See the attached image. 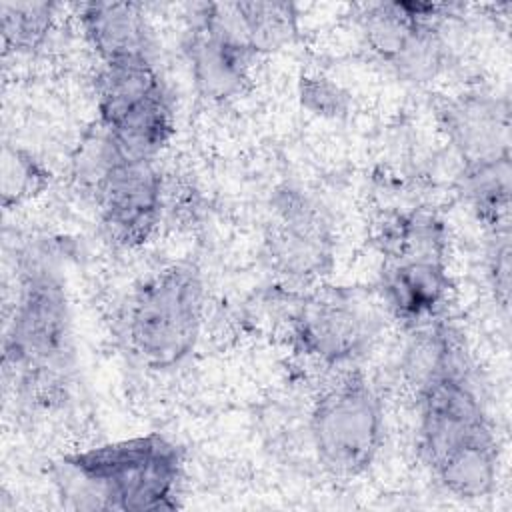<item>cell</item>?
Returning a JSON list of instances; mask_svg holds the SVG:
<instances>
[{
	"mask_svg": "<svg viewBox=\"0 0 512 512\" xmlns=\"http://www.w3.org/2000/svg\"><path fill=\"white\" fill-rule=\"evenodd\" d=\"M272 266L296 280H316L332 266V232L320 208L306 196L286 190L276 198V210L266 236Z\"/></svg>",
	"mask_w": 512,
	"mask_h": 512,
	"instance_id": "8fae6325",
	"label": "cell"
},
{
	"mask_svg": "<svg viewBox=\"0 0 512 512\" xmlns=\"http://www.w3.org/2000/svg\"><path fill=\"white\" fill-rule=\"evenodd\" d=\"M54 18V4L50 2H2L0 30L4 54L32 52L38 48Z\"/></svg>",
	"mask_w": 512,
	"mask_h": 512,
	"instance_id": "ac0fdd59",
	"label": "cell"
},
{
	"mask_svg": "<svg viewBox=\"0 0 512 512\" xmlns=\"http://www.w3.org/2000/svg\"><path fill=\"white\" fill-rule=\"evenodd\" d=\"M440 122L464 168L510 158V120L504 100L462 94L442 106Z\"/></svg>",
	"mask_w": 512,
	"mask_h": 512,
	"instance_id": "4fadbf2b",
	"label": "cell"
},
{
	"mask_svg": "<svg viewBox=\"0 0 512 512\" xmlns=\"http://www.w3.org/2000/svg\"><path fill=\"white\" fill-rule=\"evenodd\" d=\"M234 14L248 44L258 52H272L296 36V8L286 2H234Z\"/></svg>",
	"mask_w": 512,
	"mask_h": 512,
	"instance_id": "e0dca14e",
	"label": "cell"
},
{
	"mask_svg": "<svg viewBox=\"0 0 512 512\" xmlns=\"http://www.w3.org/2000/svg\"><path fill=\"white\" fill-rule=\"evenodd\" d=\"M302 104L314 114L340 116L348 110V94L326 78L306 76L300 82Z\"/></svg>",
	"mask_w": 512,
	"mask_h": 512,
	"instance_id": "ffe728a7",
	"label": "cell"
},
{
	"mask_svg": "<svg viewBox=\"0 0 512 512\" xmlns=\"http://www.w3.org/2000/svg\"><path fill=\"white\" fill-rule=\"evenodd\" d=\"M60 466L72 478L64 496L86 498V508L158 512L178 506L184 456L160 432L66 454Z\"/></svg>",
	"mask_w": 512,
	"mask_h": 512,
	"instance_id": "7a4b0ae2",
	"label": "cell"
},
{
	"mask_svg": "<svg viewBox=\"0 0 512 512\" xmlns=\"http://www.w3.org/2000/svg\"><path fill=\"white\" fill-rule=\"evenodd\" d=\"M416 406L420 450L430 468L458 446L494 434L466 364L454 366L420 386Z\"/></svg>",
	"mask_w": 512,
	"mask_h": 512,
	"instance_id": "9c48e42d",
	"label": "cell"
},
{
	"mask_svg": "<svg viewBox=\"0 0 512 512\" xmlns=\"http://www.w3.org/2000/svg\"><path fill=\"white\" fill-rule=\"evenodd\" d=\"M464 190L492 236L510 232V158L464 168Z\"/></svg>",
	"mask_w": 512,
	"mask_h": 512,
	"instance_id": "2e32d148",
	"label": "cell"
},
{
	"mask_svg": "<svg viewBox=\"0 0 512 512\" xmlns=\"http://www.w3.org/2000/svg\"><path fill=\"white\" fill-rule=\"evenodd\" d=\"M202 320L204 282L190 262H174L142 278L122 316L130 354L150 370L180 366L198 344Z\"/></svg>",
	"mask_w": 512,
	"mask_h": 512,
	"instance_id": "3957f363",
	"label": "cell"
},
{
	"mask_svg": "<svg viewBox=\"0 0 512 512\" xmlns=\"http://www.w3.org/2000/svg\"><path fill=\"white\" fill-rule=\"evenodd\" d=\"M80 24L88 44L102 64L152 62V36L140 4H82Z\"/></svg>",
	"mask_w": 512,
	"mask_h": 512,
	"instance_id": "5bb4252c",
	"label": "cell"
},
{
	"mask_svg": "<svg viewBox=\"0 0 512 512\" xmlns=\"http://www.w3.org/2000/svg\"><path fill=\"white\" fill-rule=\"evenodd\" d=\"M374 334L372 312L344 288L306 294L290 316V342L298 354L328 368L350 366Z\"/></svg>",
	"mask_w": 512,
	"mask_h": 512,
	"instance_id": "52a82bcc",
	"label": "cell"
},
{
	"mask_svg": "<svg viewBox=\"0 0 512 512\" xmlns=\"http://www.w3.org/2000/svg\"><path fill=\"white\" fill-rule=\"evenodd\" d=\"M88 182L108 236L122 246L148 242L162 210V180L154 162L120 156L102 136Z\"/></svg>",
	"mask_w": 512,
	"mask_h": 512,
	"instance_id": "8992f818",
	"label": "cell"
},
{
	"mask_svg": "<svg viewBox=\"0 0 512 512\" xmlns=\"http://www.w3.org/2000/svg\"><path fill=\"white\" fill-rule=\"evenodd\" d=\"M186 52L194 84L210 100L238 96L260 56L240 34L230 4L200 6Z\"/></svg>",
	"mask_w": 512,
	"mask_h": 512,
	"instance_id": "30bf717a",
	"label": "cell"
},
{
	"mask_svg": "<svg viewBox=\"0 0 512 512\" xmlns=\"http://www.w3.org/2000/svg\"><path fill=\"white\" fill-rule=\"evenodd\" d=\"M72 368V322L66 288L56 270L26 262L2 334V376L26 400L48 404Z\"/></svg>",
	"mask_w": 512,
	"mask_h": 512,
	"instance_id": "6da1fadb",
	"label": "cell"
},
{
	"mask_svg": "<svg viewBox=\"0 0 512 512\" xmlns=\"http://www.w3.org/2000/svg\"><path fill=\"white\" fill-rule=\"evenodd\" d=\"M308 430L322 468L336 478L364 474L384 434L382 404L362 370L346 366L312 402Z\"/></svg>",
	"mask_w": 512,
	"mask_h": 512,
	"instance_id": "277c9868",
	"label": "cell"
},
{
	"mask_svg": "<svg viewBox=\"0 0 512 512\" xmlns=\"http://www.w3.org/2000/svg\"><path fill=\"white\" fill-rule=\"evenodd\" d=\"M382 296L390 312L410 328L440 320L448 306L450 276L444 258L412 256L386 260Z\"/></svg>",
	"mask_w": 512,
	"mask_h": 512,
	"instance_id": "7c38bea8",
	"label": "cell"
},
{
	"mask_svg": "<svg viewBox=\"0 0 512 512\" xmlns=\"http://www.w3.org/2000/svg\"><path fill=\"white\" fill-rule=\"evenodd\" d=\"M488 278L496 300L502 308H508L510 294V232L494 234L488 252Z\"/></svg>",
	"mask_w": 512,
	"mask_h": 512,
	"instance_id": "44dd1931",
	"label": "cell"
},
{
	"mask_svg": "<svg viewBox=\"0 0 512 512\" xmlns=\"http://www.w3.org/2000/svg\"><path fill=\"white\" fill-rule=\"evenodd\" d=\"M450 10L428 2H380L364 6L362 34L372 52L408 80H428L442 66L440 22Z\"/></svg>",
	"mask_w": 512,
	"mask_h": 512,
	"instance_id": "ba28073f",
	"label": "cell"
},
{
	"mask_svg": "<svg viewBox=\"0 0 512 512\" xmlns=\"http://www.w3.org/2000/svg\"><path fill=\"white\" fill-rule=\"evenodd\" d=\"M96 106L102 136L128 160L154 162L174 134L170 98L152 62L102 64Z\"/></svg>",
	"mask_w": 512,
	"mask_h": 512,
	"instance_id": "5b68a950",
	"label": "cell"
},
{
	"mask_svg": "<svg viewBox=\"0 0 512 512\" xmlns=\"http://www.w3.org/2000/svg\"><path fill=\"white\" fill-rule=\"evenodd\" d=\"M42 172L36 162L22 154L20 150L4 148V168H2V198L4 206L28 198L42 186Z\"/></svg>",
	"mask_w": 512,
	"mask_h": 512,
	"instance_id": "d6986e66",
	"label": "cell"
},
{
	"mask_svg": "<svg viewBox=\"0 0 512 512\" xmlns=\"http://www.w3.org/2000/svg\"><path fill=\"white\" fill-rule=\"evenodd\" d=\"M438 482L454 496L474 500L488 496L498 474V444L494 434L466 442L432 466Z\"/></svg>",
	"mask_w": 512,
	"mask_h": 512,
	"instance_id": "9a60e30c",
	"label": "cell"
}]
</instances>
